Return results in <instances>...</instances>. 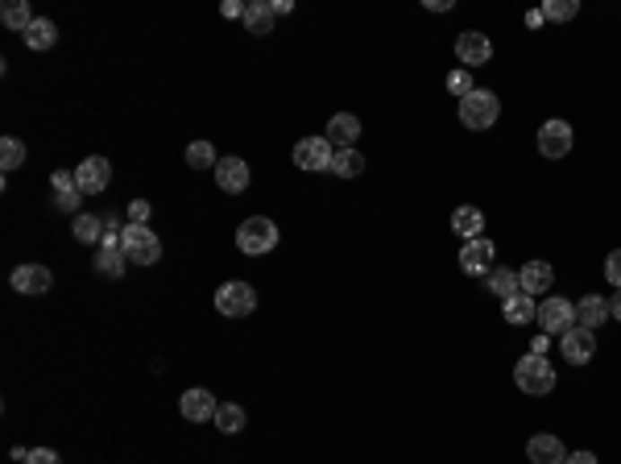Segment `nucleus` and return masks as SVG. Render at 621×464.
<instances>
[{"mask_svg": "<svg viewBox=\"0 0 621 464\" xmlns=\"http://www.w3.org/2000/svg\"><path fill=\"white\" fill-rule=\"evenodd\" d=\"M25 38V46H30V50H50L54 42H58V25L50 22V17H38V22L30 25V30L22 33Z\"/></svg>", "mask_w": 621, "mask_h": 464, "instance_id": "a878e982", "label": "nucleus"}, {"mask_svg": "<svg viewBox=\"0 0 621 464\" xmlns=\"http://www.w3.org/2000/svg\"><path fill=\"white\" fill-rule=\"evenodd\" d=\"M120 249H125V258H129L133 266H158V258H162V241L150 224L125 228V232H120Z\"/></svg>", "mask_w": 621, "mask_h": 464, "instance_id": "7ed1b4c3", "label": "nucleus"}, {"mask_svg": "<svg viewBox=\"0 0 621 464\" xmlns=\"http://www.w3.org/2000/svg\"><path fill=\"white\" fill-rule=\"evenodd\" d=\"M485 282H489V294L493 299H514L518 291H522V278H518L514 270H502V266H493L489 274H485Z\"/></svg>", "mask_w": 621, "mask_h": 464, "instance_id": "b1692460", "label": "nucleus"}, {"mask_svg": "<svg viewBox=\"0 0 621 464\" xmlns=\"http://www.w3.org/2000/svg\"><path fill=\"white\" fill-rule=\"evenodd\" d=\"M13 291L17 294H46L54 286V274L46 270V266H38V261H25V266H17L13 270Z\"/></svg>", "mask_w": 621, "mask_h": 464, "instance_id": "ddd939ff", "label": "nucleus"}, {"mask_svg": "<svg viewBox=\"0 0 621 464\" xmlns=\"http://www.w3.org/2000/svg\"><path fill=\"white\" fill-rule=\"evenodd\" d=\"M605 278L613 282V291H621V249H613L609 258H605Z\"/></svg>", "mask_w": 621, "mask_h": 464, "instance_id": "f704fd0d", "label": "nucleus"}, {"mask_svg": "<svg viewBox=\"0 0 621 464\" xmlns=\"http://www.w3.org/2000/svg\"><path fill=\"white\" fill-rule=\"evenodd\" d=\"M125 249H120V237L117 232H104V241H100V253H96V270L100 278H120L125 274Z\"/></svg>", "mask_w": 621, "mask_h": 464, "instance_id": "2eb2a0df", "label": "nucleus"}, {"mask_svg": "<svg viewBox=\"0 0 621 464\" xmlns=\"http://www.w3.org/2000/svg\"><path fill=\"white\" fill-rule=\"evenodd\" d=\"M215 183H220V191L241 195L249 187V162L245 158H220V166H215Z\"/></svg>", "mask_w": 621, "mask_h": 464, "instance_id": "f3484780", "label": "nucleus"}, {"mask_svg": "<svg viewBox=\"0 0 621 464\" xmlns=\"http://www.w3.org/2000/svg\"><path fill=\"white\" fill-rule=\"evenodd\" d=\"M179 410H182V419H191V423H207V419H215V410H220V402H215L212 390L195 386V390H187V394L179 398Z\"/></svg>", "mask_w": 621, "mask_h": 464, "instance_id": "4468645a", "label": "nucleus"}, {"mask_svg": "<svg viewBox=\"0 0 621 464\" xmlns=\"http://www.w3.org/2000/svg\"><path fill=\"white\" fill-rule=\"evenodd\" d=\"M50 187H54V207H58V212H75L79 199H83V191H79V183H75V174L58 171L50 179Z\"/></svg>", "mask_w": 621, "mask_h": 464, "instance_id": "5701e85b", "label": "nucleus"}, {"mask_svg": "<svg viewBox=\"0 0 621 464\" xmlns=\"http://www.w3.org/2000/svg\"><path fill=\"white\" fill-rule=\"evenodd\" d=\"M568 464H600V460H597L592 452H572V456H568Z\"/></svg>", "mask_w": 621, "mask_h": 464, "instance_id": "ea45409f", "label": "nucleus"}, {"mask_svg": "<svg viewBox=\"0 0 621 464\" xmlns=\"http://www.w3.org/2000/svg\"><path fill=\"white\" fill-rule=\"evenodd\" d=\"M220 13H224V17H245V4H236V0H224V4H220Z\"/></svg>", "mask_w": 621, "mask_h": 464, "instance_id": "4c0bfd02", "label": "nucleus"}, {"mask_svg": "<svg viewBox=\"0 0 621 464\" xmlns=\"http://www.w3.org/2000/svg\"><path fill=\"white\" fill-rule=\"evenodd\" d=\"M451 232L464 237V241H477L485 232V212L481 207H472V204L456 207V212H451Z\"/></svg>", "mask_w": 621, "mask_h": 464, "instance_id": "412c9836", "label": "nucleus"}, {"mask_svg": "<svg viewBox=\"0 0 621 464\" xmlns=\"http://www.w3.org/2000/svg\"><path fill=\"white\" fill-rule=\"evenodd\" d=\"M215 311L228 315V320H245V315L258 311V291L249 282H224L215 291Z\"/></svg>", "mask_w": 621, "mask_h": 464, "instance_id": "39448f33", "label": "nucleus"}, {"mask_svg": "<svg viewBox=\"0 0 621 464\" xmlns=\"http://www.w3.org/2000/svg\"><path fill=\"white\" fill-rule=\"evenodd\" d=\"M323 137L332 141V145H340V150H356V137H361L356 112H336V117L328 120V133H323Z\"/></svg>", "mask_w": 621, "mask_h": 464, "instance_id": "dca6fc26", "label": "nucleus"}, {"mask_svg": "<svg viewBox=\"0 0 621 464\" xmlns=\"http://www.w3.org/2000/svg\"><path fill=\"white\" fill-rule=\"evenodd\" d=\"M274 245H278V224L269 216H249L245 224L236 228V249L249 253V258H261V253H269Z\"/></svg>", "mask_w": 621, "mask_h": 464, "instance_id": "20e7f679", "label": "nucleus"}, {"mask_svg": "<svg viewBox=\"0 0 621 464\" xmlns=\"http://www.w3.org/2000/svg\"><path fill=\"white\" fill-rule=\"evenodd\" d=\"M526 456H530V464H568V448L555 435H530Z\"/></svg>", "mask_w": 621, "mask_h": 464, "instance_id": "a211bd4d", "label": "nucleus"}, {"mask_svg": "<svg viewBox=\"0 0 621 464\" xmlns=\"http://www.w3.org/2000/svg\"><path fill=\"white\" fill-rule=\"evenodd\" d=\"M502 315H505V324H514V328H526L530 320H538V302L530 299L526 291H518L514 299H505L502 302Z\"/></svg>", "mask_w": 621, "mask_h": 464, "instance_id": "4be33fe9", "label": "nucleus"}, {"mask_svg": "<svg viewBox=\"0 0 621 464\" xmlns=\"http://www.w3.org/2000/svg\"><path fill=\"white\" fill-rule=\"evenodd\" d=\"M0 166H4V171H17V166H25V145L17 137H4V141H0Z\"/></svg>", "mask_w": 621, "mask_h": 464, "instance_id": "2f4dec72", "label": "nucleus"}, {"mask_svg": "<svg viewBox=\"0 0 621 464\" xmlns=\"http://www.w3.org/2000/svg\"><path fill=\"white\" fill-rule=\"evenodd\" d=\"M497 117H502V100L493 96V92H485V87H477L472 96L460 100V125L464 129H493L497 125Z\"/></svg>", "mask_w": 621, "mask_h": 464, "instance_id": "f03ea898", "label": "nucleus"}, {"mask_svg": "<svg viewBox=\"0 0 621 464\" xmlns=\"http://www.w3.org/2000/svg\"><path fill=\"white\" fill-rule=\"evenodd\" d=\"M245 30L258 33V38H266V33H274V4H266V0H253V4H245Z\"/></svg>", "mask_w": 621, "mask_h": 464, "instance_id": "393cba45", "label": "nucleus"}, {"mask_svg": "<svg viewBox=\"0 0 621 464\" xmlns=\"http://www.w3.org/2000/svg\"><path fill=\"white\" fill-rule=\"evenodd\" d=\"M456 58L464 63V71H472V66H485L493 58V42H489V33L481 30H464L456 33Z\"/></svg>", "mask_w": 621, "mask_h": 464, "instance_id": "6e6552de", "label": "nucleus"}, {"mask_svg": "<svg viewBox=\"0 0 621 464\" xmlns=\"http://www.w3.org/2000/svg\"><path fill=\"white\" fill-rule=\"evenodd\" d=\"M129 216H133V224H145V220H150V204H145V199H133Z\"/></svg>", "mask_w": 621, "mask_h": 464, "instance_id": "e433bc0d", "label": "nucleus"}, {"mask_svg": "<svg viewBox=\"0 0 621 464\" xmlns=\"http://www.w3.org/2000/svg\"><path fill=\"white\" fill-rule=\"evenodd\" d=\"M609 320L621 324V291H613V299H609Z\"/></svg>", "mask_w": 621, "mask_h": 464, "instance_id": "58836bf2", "label": "nucleus"}, {"mask_svg": "<svg viewBox=\"0 0 621 464\" xmlns=\"http://www.w3.org/2000/svg\"><path fill=\"white\" fill-rule=\"evenodd\" d=\"M245 419H249V415H245V407H236V402H224V407H220V410H215V427H220V432H224V435H236V432H245Z\"/></svg>", "mask_w": 621, "mask_h": 464, "instance_id": "cd10ccee", "label": "nucleus"}, {"mask_svg": "<svg viewBox=\"0 0 621 464\" xmlns=\"http://www.w3.org/2000/svg\"><path fill=\"white\" fill-rule=\"evenodd\" d=\"M559 353L568 365H589L592 356H597V336L589 328H572V332L559 336Z\"/></svg>", "mask_w": 621, "mask_h": 464, "instance_id": "9b49d317", "label": "nucleus"}, {"mask_svg": "<svg viewBox=\"0 0 621 464\" xmlns=\"http://www.w3.org/2000/svg\"><path fill=\"white\" fill-rule=\"evenodd\" d=\"M605 320H609V299H600V294H584V299L576 302V328L597 332Z\"/></svg>", "mask_w": 621, "mask_h": 464, "instance_id": "6ab92c4d", "label": "nucleus"}, {"mask_svg": "<svg viewBox=\"0 0 621 464\" xmlns=\"http://www.w3.org/2000/svg\"><path fill=\"white\" fill-rule=\"evenodd\" d=\"M187 166L191 171H207V166H220V158H215V150H212V141H191L187 145Z\"/></svg>", "mask_w": 621, "mask_h": 464, "instance_id": "c85d7f7f", "label": "nucleus"}, {"mask_svg": "<svg viewBox=\"0 0 621 464\" xmlns=\"http://www.w3.org/2000/svg\"><path fill=\"white\" fill-rule=\"evenodd\" d=\"M538 328H543L547 336H564L576 328V302L568 299H543L538 302Z\"/></svg>", "mask_w": 621, "mask_h": 464, "instance_id": "423d86ee", "label": "nucleus"}, {"mask_svg": "<svg viewBox=\"0 0 621 464\" xmlns=\"http://www.w3.org/2000/svg\"><path fill=\"white\" fill-rule=\"evenodd\" d=\"M514 381L522 394H530V398H547V394L555 390V365H551L543 353H530L514 365Z\"/></svg>", "mask_w": 621, "mask_h": 464, "instance_id": "f257e3e1", "label": "nucleus"}, {"mask_svg": "<svg viewBox=\"0 0 621 464\" xmlns=\"http://www.w3.org/2000/svg\"><path fill=\"white\" fill-rule=\"evenodd\" d=\"M332 158H336V145L328 137H302L294 145V166L299 171H332Z\"/></svg>", "mask_w": 621, "mask_h": 464, "instance_id": "0eeeda50", "label": "nucleus"}, {"mask_svg": "<svg viewBox=\"0 0 621 464\" xmlns=\"http://www.w3.org/2000/svg\"><path fill=\"white\" fill-rule=\"evenodd\" d=\"M75 241H83V245L104 241V216H75Z\"/></svg>", "mask_w": 621, "mask_h": 464, "instance_id": "7c9ffc66", "label": "nucleus"}, {"mask_svg": "<svg viewBox=\"0 0 621 464\" xmlns=\"http://www.w3.org/2000/svg\"><path fill=\"white\" fill-rule=\"evenodd\" d=\"M580 13L576 0H547L543 4V22H572Z\"/></svg>", "mask_w": 621, "mask_h": 464, "instance_id": "473e14b6", "label": "nucleus"}, {"mask_svg": "<svg viewBox=\"0 0 621 464\" xmlns=\"http://www.w3.org/2000/svg\"><path fill=\"white\" fill-rule=\"evenodd\" d=\"M0 22L9 25V30H17V33H25L30 30L38 17H33V9H30V0H4V9H0Z\"/></svg>", "mask_w": 621, "mask_h": 464, "instance_id": "bb28decb", "label": "nucleus"}, {"mask_svg": "<svg viewBox=\"0 0 621 464\" xmlns=\"http://www.w3.org/2000/svg\"><path fill=\"white\" fill-rule=\"evenodd\" d=\"M518 278H522V291L526 294H547V291H551V278H555V270H551V261L535 258V261H526Z\"/></svg>", "mask_w": 621, "mask_h": 464, "instance_id": "aec40b11", "label": "nucleus"}, {"mask_svg": "<svg viewBox=\"0 0 621 464\" xmlns=\"http://www.w3.org/2000/svg\"><path fill=\"white\" fill-rule=\"evenodd\" d=\"M25 464H63V460H58L54 448H33V452L25 456Z\"/></svg>", "mask_w": 621, "mask_h": 464, "instance_id": "c9c22d12", "label": "nucleus"}, {"mask_svg": "<svg viewBox=\"0 0 621 464\" xmlns=\"http://www.w3.org/2000/svg\"><path fill=\"white\" fill-rule=\"evenodd\" d=\"M75 183L83 195H100L108 183H112V166H108V158H100V153H92V158H83V162L75 166Z\"/></svg>", "mask_w": 621, "mask_h": 464, "instance_id": "f8f14e48", "label": "nucleus"}, {"mask_svg": "<svg viewBox=\"0 0 621 464\" xmlns=\"http://www.w3.org/2000/svg\"><path fill=\"white\" fill-rule=\"evenodd\" d=\"M364 171V158L356 150H336L332 158V174H340V179H356V174Z\"/></svg>", "mask_w": 621, "mask_h": 464, "instance_id": "c756f323", "label": "nucleus"}, {"mask_svg": "<svg viewBox=\"0 0 621 464\" xmlns=\"http://www.w3.org/2000/svg\"><path fill=\"white\" fill-rule=\"evenodd\" d=\"M493 261H497V245H493V241H485V237L464 241V249H460V270L464 274L485 278V274L493 270Z\"/></svg>", "mask_w": 621, "mask_h": 464, "instance_id": "1a4fd4ad", "label": "nucleus"}, {"mask_svg": "<svg viewBox=\"0 0 621 464\" xmlns=\"http://www.w3.org/2000/svg\"><path fill=\"white\" fill-rule=\"evenodd\" d=\"M448 92L456 100L472 96V92H477V87H472V71H464V66H460V71H451V75H448Z\"/></svg>", "mask_w": 621, "mask_h": 464, "instance_id": "72a5a7b5", "label": "nucleus"}, {"mask_svg": "<svg viewBox=\"0 0 621 464\" xmlns=\"http://www.w3.org/2000/svg\"><path fill=\"white\" fill-rule=\"evenodd\" d=\"M568 150H572V125L568 120H543V125H538V153L555 162V158H564Z\"/></svg>", "mask_w": 621, "mask_h": 464, "instance_id": "9d476101", "label": "nucleus"}]
</instances>
